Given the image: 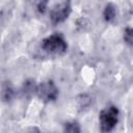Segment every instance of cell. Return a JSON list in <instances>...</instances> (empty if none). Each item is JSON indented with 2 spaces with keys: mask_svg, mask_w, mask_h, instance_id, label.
<instances>
[{
  "mask_svg": "<svg viewBox=\"0 0 133 133\" xmlns=\"http://www.w3.org/2000/svg\"><path fill=\"white\" fill-rule=\"evenodd\" d=\"M47 4H48V2H47V1L39 2V3L37 4V6H36L37 10H38L41 14H44V12H45V10H46V8H47Z\"/></svg>",
  "mask_w": 133,
  "mask_h": 133,
  "instance_id": "10",
  "label": "cell"
},
{
  "mask_svg": "<svg viewBox=\"0 0 133 133\" xmlns=\"http://www.w3.org/2000/svg\"><path fill=\"white\" fill-rule=\"evenodd\" d=\"M42 49L51 56H60L68 50V44L60 33H53L42 42Z\"/></svg>",
  "mask_w": 133,
  "mask_h": 133,
  "instance_id": "1",
  "label": "cell"
},
{
  "mask_svg": "<svg viewBox=\"0 0 133 133\" xmlns=\"http://www.w3.org/2000/svg\"><path fill=\"white\" fill-rule=\"evenodd\" d=\"M124 41L127 45L133 46V28L127 27L124 31Z\"/></svg>",
  "mask_w": 133,
  "mask_h": 133,
  "instance_id": "9",
  "label": "cell"
},
{
  "mask_svg": "<svg viewBox=\"0 0 133 133\" xmlns=\"http://www.w3.org/2000/svg\"><path fill=\"white\" fill-rule=\"evenodd\" d=\"M15 95V90L12 88V86L9 84V82H4L3 86H2V98L5 102H8L12 99Z\"/></svg>",
  "mask_w": 133,
  "mask_h": 133,
  "instance_id": "8",
  "label": "cell"
},
{
  "mask_svg": "<svg viewBox=\"0 0 133 133\" xmlns=\"http://www.w3.org/2000/svg\"><path fill=\"white\" fill-rule=\"evenodd\" d=\"M28 133H43L38 128H36V127H32V128H30V130L28 131Z\"/></svg>",
  "mask_w": 133,
  "mask_h": 133,
  "instance_id": "11",
  "label": "cell"
},
{
  "mask_svg": "<svg viewBox=\"0 0 133 133\" xmlns=\"http://www.w3.org/2000/svg\"><path fill=\"white\" fill-rule=\"evenodd\" d=\"M71 11H72L71 2L63 1V2L56 3L50 10V20L52 24L57 25L64 22L69 18Z\"/></svg>",
  "mask_w": 133,
  "mask_h": 133,
  "instance_id": "4",
  "label": "cell"
},
{
  "mask_svg": "<svg viewBox=\"0 0 133 133\" xmlns=\"http://www.w3.org/2000/svg\"><path fill=\"white\" fill-rule=\"evenodd\" d=\"M37 85L35 83L34 80L32 79H29V80H26L23 84V87H22V91L24 94V96L26 97H30L34 94H36V90H37Z\"/></svg>",
  "mask_w": 133,
  "mask_h": 133,
  "instance_id": "5",
  "label": "cell"
},
{
  "mask_svg": "<svg viewBox=\"0 0 133 133\" xmlns=\"http://www.w3.org/2000/svg\"><path fill=\"white\" fill-rule=\"evenodd\" d=\"M103 17L106 22H112L116 17V7L112 3H108L105 5L103 10Z\"/></svg>",
  "mask_w": 133,
  "mask_h": 133,
  "instance_id": "6",
  "label": "cell"
},
{
  "mask_svg": "<svg viewBox=\"0 0 133 133\" xmlns=\"http://www.w3.org/2000/svg\"><path fill=\"white\" fill-rule=\"evenodd\" d=\"M118 115H119L118 108L114 105H110L102 109L99 114V123H100L101 132L102 133L111 132L117 125Z\"/></svg>",
  "mask_w": 133,
  "mask_h": 133,
  "instance_id": "2",
  "label": "cell"
},
{
  "mask_svg": "<svg viewBox=\"0 0 133 133\" xmlns=\"http://www.w3.org/2000/svg\"><path fill=\"white\" fill-rule=\"evenodd\" d=\"M63 133H81V127L78 122L70 121L63 126Z\"/></svg>",
  "mask_w": 133,
  "mask_h": 133,
  "instance_id": "7",
  "label": "cell"
},
{
  "mask_svg": "<svg viewBox=\"0 0 133 133\" xmlns=\"http://www.w3.org/2000/svg\"><path fill=\"white\" fill-rule=\"evenodd\" d=\"M59 89L52 80L43 81L37 85L36 96L44 102H53L58 98Z\"/></svg>",
  "mask_w": 133,
  "mask_h": 133,
  "instance_id": "3",
  "label": "cell"
}]
</instances>
